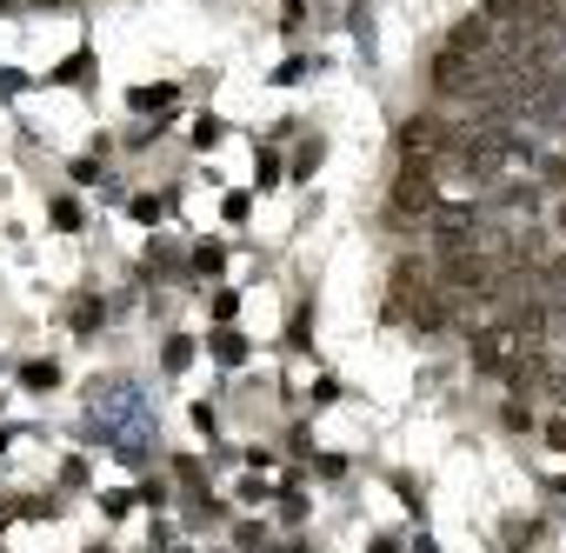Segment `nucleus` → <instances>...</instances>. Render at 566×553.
Wrapping results in <instances>:
<instances>
[{
    "label": "nucleus",
    "mask_w": 566,
    "mask_h": 553,
    "mask_svg": "<svg viewBox=\"0 0 566 553\" xmlns=\"http://www.w3.org/2000/svg\"><path fill=\"white\" fill-rule=\"evenodd\" d=\"M134 107L140 114H160V107H174V87H134Z\"/></svg>",
    "instance_id": "8"
},
{
    "label": "nucleus",
    "mask_w": 566,
    "mask_h": 553,
    "mask_svg": "<svg viewBox=\"0 0 566 553\" xmlns=\"http://www.w3.org/2000/svg\"><path fill=\"white\" fill-rule=\"evenodd\" d=\"M447 48H453V54H467V61H486V48H493V28H486V14H473V21H460Z\"/></svg>",
    "instance_id": "5"
},
{
    "label": "nucleus",
    "mask_w": 566,
    "mask_h": 553,
    "mask_svg": "<svg viewBox=\"0 0 566 553\" xmlns=\"http://www.w3.org/2000/svg\"><path fill=\"white\" fill-rule=\"evenodd\" d=\"M453 140H460V127L440 121V114H407V121H400V160H427V167H440V160L453 154Z\"/></svg>",
    "instance_id": "1"
},
{
    "label": "nucleus",
    "mask_w": 566,
    "mask_h": 553,
    "mask_svg": "<svg viewBox=\"0 0 566 553\" xmlns=\"http://www.w3.org/2000/svg\"><path fill=\"white\" fill-rule=\"evenodd\" d=\"M233 540H240V546H247V553H266V526H240V533H233Z\"/></svg>",
    "instance_id": "12"
},
{
    "label": "nucleus",
    "mask_w": 566,
    "mask_h": 553,
    "mask_svg": "<svg viewBox=\"0 0 566 553\" xmlns=\"http://www.w3.org/2000/svg\"><path fill=\"white\" fill-rule=\"evenodd\" d=\"M94 327H101V301L81 294V301H74V334H94Z\"/></svg>",
    "instance_id": "9"
},
{
    "label": "nucleus",
    "mask_w": 566,
    "mask_h": 553,
    "mask_svg": "<svg viewBox=\"0 0 566 553\" xmlns=\"http://www.w3.org/2000/svg\"><path fill=\"white\" fill-rule=\"evenodd\" d=\"M54 380H61V367H54V361H28V367H21V387H34V394H41V387H54Z\"/></svg>",
    "instance_id": "6"
},
{
    "label": "nucleus",
    "mask_w": 566,
    "mask_h": 553,
    "mask_svg": "<svg viewBox=\"0 0 566 553\" xmlns=\"http://www.w3.org/2000/svg\"><path fill=\"white\" fill-rule=\"evenodd\" d=\"M539 267V281L553 288V294H566V253H546V260H533Z\"/></svg>",
    "instance_id": "7"
},
{
    "label": "nucleus",
    "mask_w": 566,
    "mask_h": 553,
    "mask_svg": "<svg viewBox=\"0 0 566 553\" xmlns=\"http://www.w3.org/2000/svg\"><path fill=\"white\" fill-rule=\"evenodd\" d=\"M546 447H553V453H566V414H553V420H546Z\"/></svg>",
    "instance_id": "13"
},
{
    "label": "nucleus",
    "mask_w": 566,
    "mask_h": 553,
    "mask_svg": "<svg viewBox=\"0 0 566 553\" xmlns=\"http://www.w3.org/2000/svg\"><path fill=\"white\" fill-rule=\"evenodd\" d=\"M440 207V180L427 160H400V180H394V213L413 220V213H433Z\"/></svg>",
    "instance_id": "3"
},
{
    "label": "nucleus",
    "mask_w": 566,
    "mask_h": 553,
    "mask_svg": "<svg viewBox=\"0 0 566 553\" xmlns=\"http://www.w3.org/2000/svg\"><path fill=\"white\" fill-rule=\"evenodd\" d=\"M559 233H566V200H559Z\"/></svg>",
    "instance_id": "14"
},
{
    "label": "nucleus",
    "mask_w": 566,
    "mask_h": 553,
    "mask_svg": "<svg viewBox=\"0 0 566 553\" xmlns=\"http://www.w3.org/2000/svg\"><path fill=\"white\" fill-rule=\"evenodd\" d=\"M0 8H14V0H0Z\"/></svg>",
    "instance_id": "15"
},
{
    "label": "nucleus",
    "mask_w": 566,
    "mask_h": 553,
    "mask_svg": "<svg viewBox=\"0 0 566 553\" xmlns=\"http://www.w3.org/2000/svg\"><path fill=\"white\" fill-rule=\"evenodd\" d=\"M526 354H533V347H520L506 327H480V334H473V367L493 374V380H513V374L526 367Z\"/></svg>",
    "instance_id": "2"
},
{
    "label": "nucleus",
    "mask_w": 566,
    "mask_h": 553,
    "mask_svg": "<svg viewBox=\"0 0 566 553\" xmlns=\"http://www.w3.org/2000/svg\"><path fill=\"white\" fill-rule=\"evenodd\" d=\"M213 361L240 367V361H247V341H240V334H220V341H213Z\"/></svg>",
    "instance_id": "10"
},
{
    "label": "nucleus",
    "mask_w": 566,
    "mask_h": 553,
    "mask_svg": "<svg viewBox=\"0 0 566 553\" xmlns=\"http://www.w3.org/2000/svg\"><path fill=\"white\" fill-rule=\"evenodd\" d=\"M500 420H506V427H533V407H526V400H506V414H500Z\"/></svg>",
    "instance_id": "11"
},
{
    "label": "nucleus",
    "mask_w": 566,
    "mask_h": 553,
    "mask_svg": "<svg viewBox=\"0 0 566 553\" xmlns=\"http://www.w3.org/2000/svg\"><path fill=\"white\" fill-rule=\"evenodd\" d=\"M473 87H480V61H467V54H440L433 61V94H447V101H473Z\"/></svg>",
    "instance_id": "4"
}]
</instances>
